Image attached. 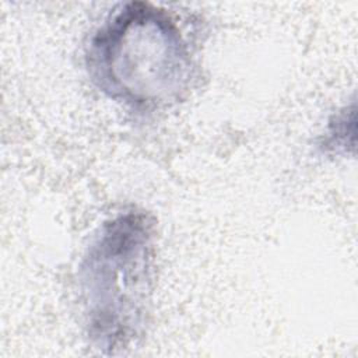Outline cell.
<instances>
[{
    "label": "cell",
    "mask_w": 358,
    "mask_h": 358,
    "mask_svg": "<svg viewBox=\"0 0 358 358\" xmlns=\"http://www.w3.org/2000/svg\"><path fill=\"white\" fill-rule=\"evenodd\" d=\"M87 67L103 94L136 110L179 102L194 78L190 46L176 18L144 1L122 4L94 34Z\"/></svg>",
    "instance_id": "6da1fadb"
},
{
    "label": "cell",
    "mask_w": 358,
    "mask_h": 358,
    "mask_svg": "<svg viewBox=\"0 0 358 358\" xmlns=\"http://www.w3.org/2000/svg\"><path fill=\"white\" fill-rule=\"evenodd\" d=\"M155 225L131 210L98 229L78 270L91 341L106 354L130 348L148 323L155 273Z\"/></svg>",
    "instance_id": "7a4b0ae2"
}]
</instances>
